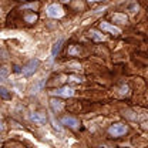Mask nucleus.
<instances>
[{
  "instance_id": "14",
  "label": "nucleus",
  "mask_w": 148,
  "mask_h": 148,
  "mask_svg": "<svg viewBox=\"0 0 148 148\" xmlns=\"http://www.w3.org/2000/svg\"><path fill=\"white\" fill-rule=\"evenodd\" d=\"M69 54L78 56V54H80V49H78L77 46H70V49H69Z\"/></svg>"
},
{
  "instance_id": "6",
  "label": "nucleus",
  "mask_w": 148,
  "mask_h": 148,
  "mask_svg": "<svg viewBox=\"0 0 148 148\" xmlns=\"http://www.w3.org/2000/svg\"><path fill=\"white\" fill-rule=\"evenodd\" d=\"M29 118L32 120V121H34L37 124H46L47 123V117H46V114H43V112H30V115H29Z\"/></svg>"
},
{
  "instance_id": "9",
  "label": "nucleus",
  "mask_w": 148,
  "mask_h": 148,
  "mask_svg": "<svg viewBox=\"0 0 148 148\" xmlns=\"http://www.w3.org/2000/svg\"><path fill=\"white\" fill-rule=\"evenodd\" d=\"M64 43V38H60L58 41H56L54 44H53V47H51V54H50V61H53L54 60V57L57 56V53L60 51V49H61V44Z\"/></svg>"
},
{
  "instance_id": "11",
  "label": "nucleus",
  "mask_w": 148,
  "mask_h": 148,
  "mask_svg": "<svg viewBox=\"0 0 148 148\" xmlns=\"http://www.w3.org/2000/svg\"><path fill=\"white\" fill-rule=\"evenodd\" d=\"M112 20H114V23H127V16L125 14H121V13H115V14H112Z\"/></svg>"
},
{
  "instance_id": "3",
  "label": "nucleus",
  "mask_w": 148,
  "mask_h": 148,
  "mask_svg": "<svg viewBox=\"0 0 148 148\" xmlns=\"http://www.w3.org/2000/svg\"><path fill=\"white\" fill-rule=\"evenodd\" d=\"M127 132V127L124 125V124H114V125H111L110 128H108V134L112 135V137H121V135H124Z\"/></svg>"
},
{
  "instance_id": "21",
  "label": "nucleus",
  "mask_w": 148,
  "mask_h": 148,
  "mask_svg": "<svg viewBox=\"0 0 148 148\" xmlns=\"http://www.w3.org/2000/svg\"><path fill=\"white\" fill-rule=\"evenodd\" d=\"M61 1H69V0H61Z\"/></svg>"
},
{
  "instance_id": "8",
  "label": "nucleus",
  "mask_w": 148,
  "mask_h": 148,
  "mask_svg": "<svg viewBox=\"0 0 148 148\" xmlns=\"http://www.w3.org/2000/svg\"><path fill=\"white\" fill-rule=\"evenodd\" d=\"M50 107H51V110L54 111V112H60V111H63V108H64V104H63V101H60L57 98H51L50 100Z\"/></svg>"
},
{
  "instance_id": "13",
  "label": "nucleus",
  "mask_w": 148,
  "mask_h": 148,
  "mask_svg": "<svg viewBox=\"0 0 148 148\" xmlns=\"http://www.w3.org/2000/svg\"><path fill=\"white\" fill-rule=\"evenodd\" d=\"M67 67H69L70 70H77V71H78V70L81 69V64L77 63V61H70V63L67 64Z\"/></svg>"
},
{
  "instance_id": "19",
  "label": "nucleus",
  "mask_w": 148,
  "mask_h": 148,
  "mask_svg": "<svg viewBox=\"0 0 148 148\" xmlns=\"http://www.w3.org/2000/svg\"><path fill=\"white\" fill-rule=\"evenodd\" d=\"M37 3H30V4H24L23 6V9H37Z\"/></svg>"
},
{
  "instance_id": "5",
  "label": "nucleus",
  "mask_w": 148,
  "mask_h": 148,
  "mask_svg": "<svg viewBox=\"0 0 148 148\" xmlns=\"http://www.w3.org/2000/svg\"><path fill=\"white\" fill-rule=\"evenodd\" d=\"M74 94V90L71 87H61V88H57L54 91H51V95H57V97H71Z\"/></svg>"
},
{
  "instance_id": "7",
  "label": "nucleus",
  "mask_w": 148,
  "mask_h": 148,
  "mask_svg": "<svg viewBox=\"0 0 148 148\" xmlns=\"http://www.w3.org/2000/svg\"><path fill=\"white\" fill-rule=\"evenodd\" d=\"M100 27H101V30H104V32H110L111 34H114V36H118V34L121 33V30H120L118 27L112 26V24L107 23V21H103V23H100Z\"/></svg>"
},
{
  "instance_id": "1",
  "label": "nucleus",
  "mask_w": 148,
  "mask_h": 148,
  "mask_svg": "<svg viewBox=\"0 0 148 148\" xmlns=\"http://www.w3.org/2000/svg\"><path fill=\"white\" fill-rule=\"evenodd\" d=\"M38 66H40V60H38V58H32V60L23 67L21 74H23L24 77H32L33 74L36 73V70L38 69Z\"/></svg>"
},
{
  "instance_id": "16",
  "label": "nucleus",
  "mask_w": 148,
  "mask_h": 148,
  "mask_svg": "<svg viewBox=\"0 0 148 148\" xmlns=\"http://www.w3.org/2000/svg\"><path fill=\"white\" fill-rule=\"evenodd\" d=\"M24 20H26L27 23H33V21H36L37 20V16L36 14H27V16L24 17Z\"/></svg>"
},
{
  "instance_id": "2",
  "label": "nucleus",
  "mask_w": 148,
  "mask_h": 148,
  "mask_svg": "<svg viewBox=\"0 0 148 148\" xmlns=\"http://www.w3.org/2000/svg\"><path fill=\"white\" fill-rule=\"evenodd\" d=\"M46 13H47V16L51 18H60L64 16V10H63V7L61 6H58V4H49L47 7H46Z\"/></svg>"
},
{
  "instance_id": "10",
  "label": "nucleus",
  "mask_w": 148,
  "mask_h": 148,
  "mask_svg": "<svg viewBox=\"0 0 148 148\" xmlns=\"http://www.w3.org/2000/svg\"><path fill=\"white\" fill-rule=\"evenodd\" d=\"M90 36H91V38L94 41H104V40H106V36L101 34L98 30H91V32H90Z\"/></svg>"
},
{
  "instance_id": "17",
  "label": "nucleus",
  "mask_w": 148,
  "mask_h": 148,
  "mask_svg": "<svg viewBox=\"0 0 148 148\" xmlns=\"http://www.w3.org/2000/svg\"><path fill=\"white\" fill-rule=\"evenodd\" d=\"M69 80H71L74 83H81L83 81V77H77V75H70L69 77Z\"/></svg>"
},
{
  "instance_id": "20",
  "label": "nucleus",
  "mask_w": 148,
  "mask_h": 148,
  "mask_svg": "<svg viewBox=\"0 0 148 148\" xmlns=\"http://www.w3.org/2000/svg\"><path fill=\"white\" fill-rule=\"evenodd\" d=\"M88 1H100V0H88Z\"/></svg>"
},
{
  "instance_id": "12",
  "label": "nucleus",
  "mask_w": 148,
  "mask_h": 148,
  "mask_svg": "<svg viewBox=\"0 0 148 148\" xmlns=\"http://www.w3.org/2000/svg\"><path fill=\"white\" fill-rule=\"evenodd\" d=\"M7 77H9V69L7 67H1V70H0V80H1V83H4L7 80Z\"/></svg>"
},
{
  "instance_id": "18",
  "label": "nucleus",
  "mask_w": 148,
  "mask_h": 148,
  "mask_svg": "<svg viewBox=\"0 0 148 148\" xmlns=\"http://www.w3.org/2000/svg\"><path fill=\"white\" fill-rule=\"evenodd\" d=\"M0 94H1V97H3V98H9V97H10V95H9V92H7V90H6L4 87H1V88H0Z\"/></svg>"
},
{
  "instance_id": "15",
  "label": "nucleus",
  "mask_w": 148,
  "mask_h": 148,
  "mask_svg": "<svg viewBox=\"0 0 148 148\" xmlns=\"http://www.w3.org/2000/svg\"><path fill=\"white\" fill-rule=\"evenodd\" d=\"M44 83H46V80H41L37 86H33V88H32V92H38V90H41L43 88V86H44Z\"/></svg>"
},
{
  "instance_id": "22",
  "label": "nucleus",
  "mask_w": 148,
  "mask_h": 148,
  "mask_svg": "<svg viewBox=\"0 0 148 148\" xmlns=\"http://www.w3.org/2000/svg\"><path fill=\"white\" fill-rule=\"evenodd\" d=\"M104 148H108V147H104Z\"/></svg>"
},
{
  "instance_id": "4",
  "label": "nucleus",
  "mask_w": 148,
  "mask_h": 148,
  "mask_svg": "<svg viewBox=\"0 0 148 148\" xmlns=\"http://www.w3.org/2000/svg\"><path fill=\"white\" fill-rule=\"evenodd\" d=\"M61 124H63V125H67V127H70V128H73V130H77L78 125H80L78 120L74 118V117H70V115L63 117V118H61Z\"/></svg>"
}]
</instances>
